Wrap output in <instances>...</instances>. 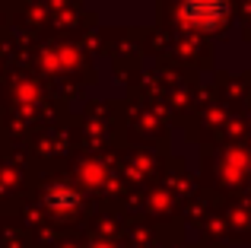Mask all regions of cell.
Instances as JSON below:
<instances>
[{
	"label": "cell",
	"mask_w": 251,
	"mask_h": 248,
	"mask_svg": "<svg viewBox=\"0 0 251 248\" xmlns=\"http://www.w3.org/2000/svg\"><path fill=\"white\" fill-rule=\"evenodd\" d=\"M223 13H226V3H223V0H184V6H181V16L188 19V23L201 25V29L216 25L223 19Z\"/></svg>",
	"instance_id": "obj_1"
},
{
	"label": "cell",
	"mask_w": 251,
	"mask_h": 248,
	"mask_svg": "<svg viewBox=\"0 0 251 248\" xmlns=\"http://www.w3.org/2000/svg\"><path fill=\"white\" fill-rule=\"evenodd\" d=\"M48 207H54V210H61V213H67V210H74L76 204H80V191H74V188H67V185H54L48 191Z\"/></svg>",
	"instance_id": "obj_2"
}]
</instances>
